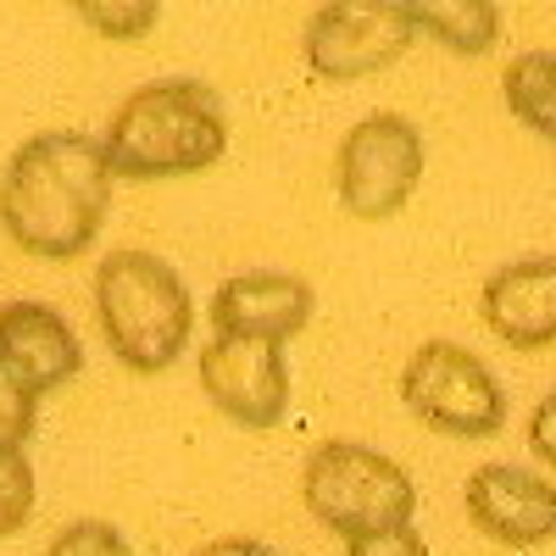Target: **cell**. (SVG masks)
<instances>
[{
    "mask_svg": "<svg viewBox=\"0 0 556 556\" xmlns=\"http://www.w3.org/2000/svg\"><path fill=\"white\" fill-rule=\"evenodd\" d=\"M112 178L117 173L101 139L73 128L34 134L12 151L7 178H0V228L12 235L17 251L67 262L101 235L112 206Z\"/></svg>",
    "mask_w": 556,
    "mask_h": 556,
    "instance_id": "1",
    "label": "cell"
},
{
    "mask_svg": "<svg viewBox=\"0 0 556 556\" xmlns=\"http://www.w3.org/2000/svg\"><path fill=\"white\" fill-rule=\"evenodd\" d=\"M228 128L212 84L201 78H156L139 84L106 123L101 151L123 178H178L201 173L223 156Z\"/></svg>",
    "mask_w": 556,
    "mask_h": 556,
    "instance_id": "2",
    "label": "cell"
},
{
    "mask_svg": "<svg viewBox=\"0 0 556 556\" xmlns=\"http://www.w3.org/2000/svg\"><path fill=\"white\" fill-rule=\"evenodd\" d=\"M96 312L106 345L134 374H162L190 340V290L156 251H106L96 267Z\"/></svg>",
    "mask_w": 556,
    "mask_h": 556,
    "instance_id": "3",
    "label": "cell"
},
{
    "mask_svg": "<svg viewBox=\"0 0 556 556\" xmlns=\"http://www.w3.org/2000/svg\"><path fill=\"white\" fill-rule=\"evenodd\" d=\"M301 501L323 529L362 540V534L412 529L417 490L406 468L390 462L384 451L356 445V440H323L301 468Z\"/></svg>",
    "mask_w": 556,
    "mask_h": 556,
    "instance_id": "4",
    "label": "cell"
},
{
    "mask_svg": "<svg viewBox=\"0 0 556 556\" xmlns=\"http://www.w3.org/2000/svg\"><path fill=\"white\" fill-rule=\"evenodd\" d=\"M401 401L417 424L456 440H490L506 424V395L495 374L456 340H424L401 367Z\"/></svg>",
    "mask_w": 556,
    "mask_h": 556,
    "instance_id": "5",
    "label": "cell"
},
{
    "mask_svg": "<svg viewBox=\"0 0 556 556\" xmlns=\"http://www.w3.org/2000/svg\"><path fill=\"white\" fill-rule=\"evenodd\" d=\"M424 178V134L395 112H374L345 128L340 139V162H334V184H340V206L351 217L379 223L390 212H401Z\"/></svg>",
    "mask_w": 556,
    "mask_h": 556,
    "instance_id": "6",
    "label": "cell"
},
{
    "mask_svg": "<svg viewBox=\"0 0 556 556\" xmlns=\"http://www.w3.org/2000/svg\"><path fill=\"white\" fill-rule=\"evenodd\" d=\"M417 17L401 0H334L306 23V67L317 78H367L406 56Z\"/></svg>",
    "mask_w": 556,
    "mask_h": 556,
    "instance_id": "7",
    "label": "cell"
},
{
    "mask_svg": "<svg viewBox=\"0 0 556 556\" xmlns=\"http://www.w3.org/2000/svg\"><path fill=\"white\" fill-rule=\"evenodd\" d=\"M201 390L223 417L245 429H273L290 406V374H285V345L273 340H235L217 334L201 351Z\"/></svg>",
    "mask_w": 556,
    "mask_h": 556,
    "instance_id": "8",
    "label": "cell"
},
{
    "mask_svg": "<svg viewBox=\"0 0 556 556\" xmlns=\"http://www.w3.org/2000/svg\"><path fill=\"white\" fill-rule=\"evenodd\" d=\"M462 501H468L473 529L495 545L529 551L556 540V484L545 473L513 468V462H484V468L468 473Z\"/></svg>",
    "mask_w": 556,
    "mask_h": 556,
    "instance_id": "9",
    "label": "cell"
},
{
    "mask_svg": "<svg viewBox=\"0 0 556 556\" xmlns=\"http://www.w3.org/2000/svg\"><path fill=\"white\" fill-rule=\"evenodd\" d=\"M84 345L73 323L45 301H7L0 306V379H12L23 395H45L78 379Z\"/></svg>",
    "mask_w": 556,
    "mask_h": 556,
    "instance_id": "10",
    "label": "cell"
},
{
    "mask_svg": "<svg viewBox=\"0 0 556 556\" xmlns=\"http://www.w3.org/2000/svg\"><path fill=\"white\" fill-rule=\"evenodd\" d=\"M484 329L513 351L556 345V256H518L484 278Z\"/></svg>",
    "mask_w": 556,
    "mask_h": 556,
    "instance_id": "11",
    "label": "cell"
},
{
    "mask_svg": "<svg viewBox=\"0 0 556 556\" xmlns=\"http://www.w3.org/2000/svg\"><path fill=\"white\" fill-rule=\"evenodd\" d=\"M312 323V285L295 273H240L212 295V329L285 345Z\"/></svg>",
    "mask_w": 556,
    "mask_h": 556,
    "instance_id": "12",
    "label": "cell"
},
{
    "mask_svg": "<svg viewBox=\"0 0 556 556\" xmlns=\"http://www.w3.org/2000/svg\"><path fill=\"white\" fill-rule=\"evenodd\" d=\"M501 96L513 106V117L545 139H556V56L529 51L518 62H506L501 73Z\"/></svg>",
    "mask_w": 556,
    "mask_h": 556,
    "instance_id": "13",
    "label": "cell"
},
{
    "mask_svg": "<svg viewBox=\"0 0 556 556\" xmlns=\"http://www.w3.org/2000/svg\"><path fill=\"white\" fill-rule=\"evenodd\" d=\"M417 17V34H434L440 45L462 56H479L501 39V12L484 7V0H456V7H412Z\"/></svg>",
    "mask_w": 556,
    "mask_h": 556,
    "instance_id": "14",
    "label": "cell"
},
{
    "mask_svg": "<svg viewBox=\"0 0 556 556\" xmlns=\"http://www.w3.org/2000/svg\"><path fill=\"white\" fill-rule=\"evenodd\" d=\"M28 518H34V468H28V451L0 445V540L17 534Z\"/></svg>",
    "mask_w": 556,
    "mask_h": 556,
    "instance_id": "15",
    "label": "cell"
},
{
    "mask_svg": "<svg viewBox=\"0 0 556 556\" xmlns=\"http://www.w3.org/2000/svg\"><path fill=\"white\" fill-rule=\"evenodd\" d=\"M45 556H134V551H128V540H123L112 523L78 518V523H67V529L51 540V551H45Z\"/></svg>",
    "mask_w": 556,
    "mask_h": 556,
    "instance_id": "16",
    "label": "cell"
},
{
    "mask_svg": "<svg viewBox=\"0 0 556 556\" xmlns=\"http://www.w3.org/2000/svg\"><path fill=\"white\" fill-rule=\"evenodd\" d=\"M78 17H84V23H96L101 34L134 39V34H146L162 12H156V0H139V7H101V0H78Z\"/></svg>",
    "mask_w": 556,
    "mask_h": 556,
    "instance_id": "17",
    "label": "cell"
},
{
    "mask_svg": "<svg viewBox=\"0 0 556 556\" xmlns=\"http://www.w3.org/2000/svg\"><path fill=\"white\" fill-rule=\"evenodd\" d=\"M34 434V395H23L12 379H0V445H28Z\"/></svg>",
    "mask_w": 556,
    "mask_h": 556,
    "instance_id": "18",
    "label": "cell"
},
{
    "mask_svg": "<svg viewBox=\"0 0 556 556\" xmlns=\"http://www.w3.org/2000/svg\"><path fill=\"white\" fill-rule=\"evenodd\" d=\"M345 556H429V545H424V534H417V529H390V534L345 540Z\"/></svg>",
    "mask_w": 556,
    "mask_h": 556,
    "instance_id": "19",
    "label": "cell"
},
{
    "mask_svg": "<svg viewBox=\"0 0 556 556\" xmlns=\"http://www.w3.org/2000/svg\"><path fill=\"white\" fill-rule=\"evenodd\" d=\"M529 451L545 462V468H556V384L540 395V406L529 412Z\"/></svg>",
    "mask_w": 556,
    "mask_h": 556,
    "instance_id": "20",
    "label": "cell"
},
{
    "mask_svg": "<svg viewBox=\"0 0 556 556\" xmlns=\"http://www.w3.org/2000/svg\"><path fill=\"white\" fill-rule=\"evenodd\" d=\"M190 556H273V551L262 540H212V545H201Z\"/></svg>",
    "mask_w": 556,
    "mask_h": 556,
    "instance_id": "21",
    "label": "cell"
}]
</instances>
